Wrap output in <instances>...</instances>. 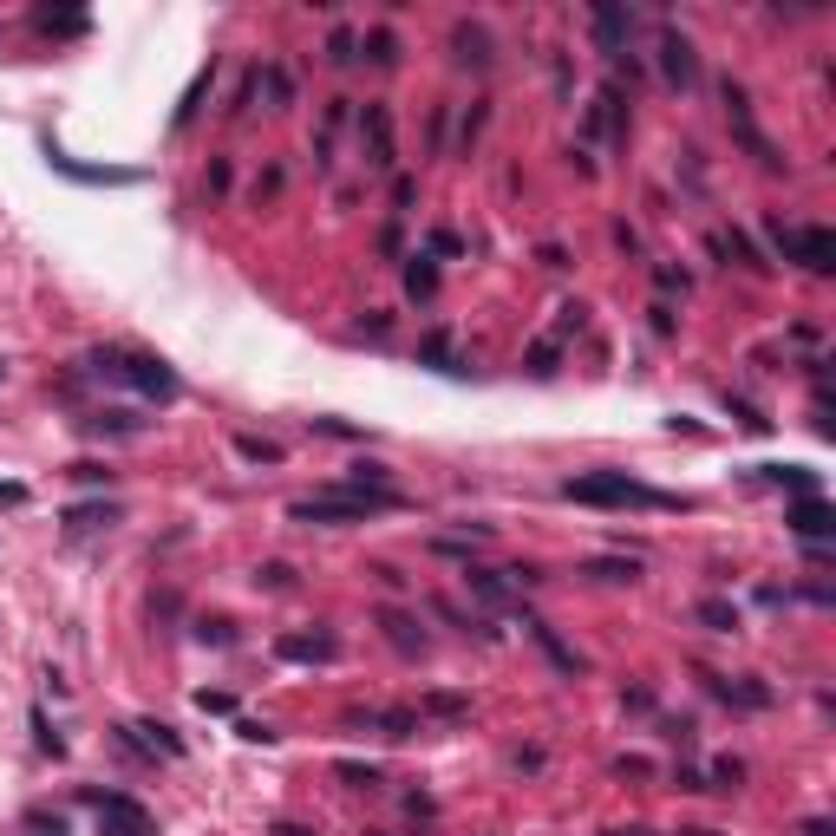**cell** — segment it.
Segmentation results:
<instances>
[{
    "instance_id": "10",
    "label": "cell",
    "mask_w": 836,
    "mask_h": 836,
    "mask_svg": "<svg viewBox=\"0 0 836 836\" xmlns=\"http://www.w3.org/2000/svg\"><path fill=\"white\" fill-rule=\"evenodd\" d=\"M275 647H281V660H334L341 654L334 634H281Z\"/></svg>"
},
{
    "instance_id": "15",
    "label": "cell",
    "mask_w": 836,
    "mask_h": 836,
    "mask_svg": "<svg viewBox=\"0 0 836 836\" xmlns=\"http://www.w3.org/2000/svg\"><path fill=\"white\" fill-rule=\"evenodd\" d=\"M759 478H765V484H791V490H804V497H817V478L797 471V464H759Z\"/></svg>"
},
{
    "instance_id": "14",
    "label": "cell",
    "mask_w": 836,
    "mask_h": 836,
    "mask_svg": "<svg viewBox=\"0 0 836 836\" xmlns=\"http://www.w3.org/2000/svg\"><path fill=\"white\" fill-rule=\"evenodd\" d=\"M379 627H386V640H393V647H399V654H418V647H425V634H418V627L406 621V615H393V608H386V615H379Z\"/></svg>"
},
{
    "instance_id": "1",
    "label": "cell",
    "mask_w": 836,
    "mask_h": 836,
    "mask_svg": "<svg viewBox=\"0 0 836 836\" xmlns=\"http://www.w3.org/2000/svg\"><path fill=\"white\" fill-rule=\"evenodd\" d=\"M386 510H399V490L341 484V490H321V497H301L288 516L294 523H366V516H386Z\"/></svg>"
},
{
    "instance_id": "6",
    "label": "cell",
    "mask_w": 836,
    "mask_h": 836,
    "mask_svg": "<svg viewBox=\"0 0 836 836\" xmlns=\"http://www.w3.org/2000/svg\"><path fill=\"white\" fill-rule=\"evenodd\" d=\"M359 138H366V164H373V170H393V164H399L393 112H386V105H366V112H359Z\"/></svg>"
},
{
    "instance_id": "2",
    "label": "cell",
    "mask_w": 836,
    "mask_h": 836,
    "mask_svg": "<svg viewBox=\"0 0 836 836\" xmlns=\"http://www.w3.org/2000/svg\"><path fill=\"white\" fill-rule=\"evenodd\" d=\"M568 497H575V503H595V510H673V497L634 484L627 471H588V478L568 484Z\"/></svg>"
},
{
    "instance_id": "22",
    "label": "cell",
    "mask_w": 836,
    "mask_h": 836,
    "mask_svg": "<svg viewBox=\"0 0 836 836\" xmlns=\"http://www.w3.org/2000/svg\"><path fill=\"white\" fill-rule=\"evenodd\" d=\"M327 60H334V66H353V60H359V53H353V33H334V40H327Z\"/></svg>"
},
{
    "instance_id": "19",
    "label": "cell",
    "mask_w": 836,
    "mask_h": 836,
    "mask_svg": "<svg viewBox=\"0 0 836 836\" xmlns=\"http://www.w3.org/2000/svg\"><path fill=\"white\" fill-rule=\"evenodd\" d=\"M458 46H464V60L490 66V40H484V27H458Z\"/></svg>"
},
{
    "instance_id": "23",
    "label": "cell",
    "mask_w": 836,
    "mask_h": 836,
    "mask_svg": "<svg viewBox=\"0 0 836 836\" xmlns=\"http://www.w3.org/2000/svg\"><path fill=\"white\" fill-rule=\"evenodd\" d=\"M242 458H262V464H275L281 445H262V438H242Z\"/></svg>"
},
{
    "instance_id": "13",
    "label": "cell",
    "mask_w": 836,
    "mask_h": 836,
    "mask_svg": "<svg viewBox=\"0 0 836 836\" xmlns=\"http://www.w3.org/2000/svg\"><path fill=\"white\" fill-rule=\"evenodd\" d=\"M471 595H478L484 608H510V582L490 575V568H471Z\"/></svg>"
},
{
    "instance_id": "11",
    "label": "cell",
    "mask_w": 836,
    "mask_h": 836,
    "mask_svg": "<svg viewBox=\"0 0 836 836\" xmlns=\"http://www.w3.org/2000/svg\"><path fill=\"white\" fill-rule=\"evenodd\" d=\"M627 132V112H621V92L608 85L602 98H595V112H588V138H621Z\"/></svg>"
},
{
    "instance_id": "18",
    "label": "cell",
    "mask_w": 836,
    "mask_h": 836,
    "mask_svg": "<svg viewBox=\"0 0 836 836\" xmlns=\"http://www.w3.org/2000/svg\"><path fill=\"white\" fill-rule=\"evenodd\" d=\"M699 621L712 627V634H732V627H739V608H725V602H699Z\"/></svg>"
},
{
    "instance_id": "21",
    "label": "cell",
    "mask_w": 836,
    "mask_h": 836,
    "mask_svg": "<svg viewBox=\"0 0 836 836\" xmlns=\"http://www.w3.org/2000/svg\"><path fill=\"white\" fill-rule=\"evenodd\" d=\"M366 46H373V66H399V40L393 33H373Z\"/></svg>"
},
{
    "instance_id": "12",
    "label": "cell",
    "mask_w": 836,
    "mask_h": 836,
    "mask_svg": "<svg viewBox=\"0 0 836 836\" xmlns=\"http://www.w3.org/2000/svg\"><path fill=\"white\" fill-rule=\"evenodd\" d=\"M595 40H602V53H627V13L615 0H595Z\"/></svg>"
},
{
    "instance_id": "4",
    "label": "cell",
    "mask_w": 836,
    "mask_h": 836,
    "mask_svg": "<svg viewBox=\"0 0 836 836\" xmlns=\"http://www.w3.org/2000/svg\"><path fill=\"white\" fill-rule=\"evenodd\" d=\"M771 242H777V255H784V262H804L811 275H830V269H836V236H830V229H784V222H777V229H771Z\"/></svg>"
},
{
    "instance_id": "17",
    "label": "cell",
    "mask_w": 836,
    "mask_h": 836,
    "mask_svg": "<svg viewBox=\"0 0 836 836\" xmlns=\"http://www.w3.org/2000/svg\"><path fill=\"white\" fill-rule=\"evenodd\" d=\"M431 288H438V269H431V255H412V269H406V294H418V301H425Z\"/></svg>"
},
{
    "instance_id": "7",
    "label": "cell",
    "mask_w": 836,
    "mask_h": 836,
    "mask_svg": "<svg viewBox=\"0 0 836 836\" xmlns=\"http://www.w3.org/2000/svg\"><path fill=\"white\" fill-rule=\"evenodd\" d=\"M98 836H157V824L144 817V804H132V797H105L98 804Z\"/></svg>"
},
{
    "instance_id": "16",
    "label": "cell",
    "mask_w": 836,
    "mask_h": 836,
    "mask_svg": "<svg viewBox=\"0 0 836 836\" xmlns=\"http://www.w3.org/2000/svg\"><path fill=\"white\" fill-rule=\"evenodd\" d=\"M53 170H66V177H79V184H132V170H85V164H72V157H60V150H53Z\"/></svg>"
},
{
    "instance_id": "5",
    "label": "cell",
    "mask_w": 836,
    "mask_h": 836,
    "mask_svg": "<svg viewBox=\"0 0 836 836\" xmlns=\"http://www.w3.org/2000/svg\"><path fill=\"white\" fill-rule=\"evenodd\" d=\"M725 118H732V132H739V144H745V150H752V157H759L765 170H784V157H777V144H771L765 132L752 125V105H745V92H739L732 79H725Z\"/></svg>"
},
{
    "instance_id": "20",
    "label": "cell",
    "mask_w": 836,
    "mask_h": 836,
    "mask_svg": "<svg viewBox=\"0 0 836 836\" xmlns=\"http://www.w3.org/2000/svg\"><path fill=\"white\" fill-rule=\"evenodd\" d=\"M262 85H269L275 112H281V105H294V85H288V72H281V66H269V72H262Z\"/></svg>"
},
{
    "instance_id": "9",
    "label": "cell",
    "mask_w": 836,
    "mask_h": 836,
    "mask_svg": "<svg viewBox=\"0 0 836 836\" xmlns=\"http://www.w3.org/2000/svg\"><path fill=\"white\" fill-rule=\"evenodd\" d=\"M660 66H667V79H673V85L687 92V85H693V79H699L693 40H687V33H667V40H660Z\"/></svg>"
},
{
    "instance_id": "3",
    "label": "cell",
    "mask_w": 836,
    "mask_h": 836,
    "mask_svg": "<svg viewBox=\"0 0 836 836\" xmlns=\"http://www.w3.org/2000/svg\"><path fill=\"white\" fill-rule=\"evenodd\" d=\"M98 373L138 386V393H150V399H170V393H177V373H170L164 359H144V353H98Z\"/></svg>"
},
{
    "instance_id": "8",
    "label": "cell",
    "mask_w": 836,
    "mask_h": 836,
    "mask_svg": "<svg viewBox=\"0 0 836 836\" xmlns=\"http://www.w3.org/2000/svg\"><path fill=\"white\" fill-rule=\"evenodd\" d=\"M784 523H791V530H797L804 543H824V536H830V530H836L830 503H817V497H804V503H791V510H784Z\"/></svg>"
}]
</instances>
